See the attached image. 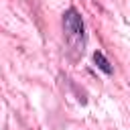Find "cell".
I'll return each mask as SVG.
<instances>
[{"instance_id": "obj_2", "label": "cell", "mask_w": 130, "mask_h": 130, "mask_svg": "<svg viewBox=\"0 0 130 130\" xmlns=\"http://www.w3.org/2000/svg\"><path fill=\"white\" fill-rule=\"evenodd\" d=\"M93 61H95V65L106 73V75H112L114 73V69H112V65H110V61L104 57V53H100V51H95L93 53Z\"/></svg>"}, {"instance_id": "obj_1", "label": "cell", "mask_w": 130, "mask_h": 130, "mask_svg": "<svg viewBox=\"0 0 130 130\" xmlns=\"http://www.w3.org/2000/svg\"><path fill=\"white\" fill-rule=\"evenodd\" d=\"M63 32H65V41L69 45V49L73 53H83L85 47V26H83V18L75 8H67L63 12Z\"/></svg>"}]
</instances>
